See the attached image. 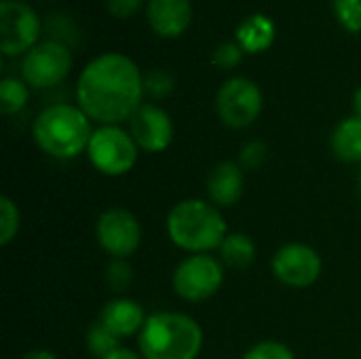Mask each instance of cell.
Listing matches in <instances>:
<instances>
[{"label": "cell", "instance_id": "6da1fadb", "mask_svg": "<svg viewBox=\"0 0 361 359\" xmlns=\"http://www.w3.org/2000/svg\"><path fill=\"white\" fill-rule=\"evenodd\" d=\"M144 74L123 53H102L76 80V106L99 125H121L144 104Z\"/></svg>", "mask_w": 361, "mask_h": 359}, {"label": "cell", "instance_id": "7a4b0ae2", "mask_svg": "<svg viewBox=\"0 0 361 359\" xmlns=\"http://www.w3.org/2000/svg\"><path fill=\"white\" fill-rule=\"evenodd\" d=\"M169 241L188 254H209L220 250L228 235L226 220L212 201L184 199L176 203L165 220Z\"/></svg>", "mask_w": 361, "mask_h": 359}, {"label": "cell", "instance_id": "3957f363", "mask_svg": "<svg viewBox=\"0 0 361 359\" xmlns=\"http://www.w3.org/2000/svg\"><path fill=\"white\" fill-rule=\"evenodd\" d=\"M203 341V328L195 317L159 311L146 320L137 334V351L144 359H197Z\"/></svg>", "mask_w": 361, "mask_h": 359}, {"label": "cell", "instance_id": "277c9868", "mask_svg": "<svg viewBox=\"0 0 361 359\" xmlns=\"http://www.w3.org/2000/svg\"><path fill=\"white\" fill-rule=\"evenodd\" d=\"M93 131L91 118L72 104H53L44 108L32 127L36 146L53 159H76L87 152Z\"/></svg>", "mask_w": 361, "mask_h": 359}, {"label": "cell", "instance_id": "5b68a950", "mask_svg": "<svg viewBox=\"0 0 361 359\" xmlns=\"http://www.w3.org/2000/svg\"><path fill=\"white\" fill-rule=\"evenodd\" d=\"M137 154L140 148L129 129H121L118 125H99L87 146L91 165L110 178L129 174L137 163Z\"/></svg>", "mask_w": 361, "mask_h": 359}, {"label": "cell", "instance_id": "8992f818", "mask_svg": "<svg viewBox=\"0 0 361 359\" xmlns=\"http://www.w3.org/2000/svg\"><path fill=\"white\" fill-rule=\"evenodd\" d=\"M224 284V264L212 254H190L173 269V292L186 303H203L220 292Z\"/></svg>", "mask_w": 361, "mask_h": 359}, {"label": "cell", "instance_id": "52a82bcc", "mask_svg": "<svg viewBox=\"0 0 361 359\" xmlns=\"http://www.w3.org/2000/svg\"><path fill=\"white\" fill-rule=\"evenodd\" d=\"M264 97L260 87L245 78L233 76L216 93V112L220 121L231 129H247L262 114Z\"/></svg>", "mask_w": 361, "mask_h": 359}, {"label": "cell", "instance_id": "ba28073f", "mask_svg": "<svg viewBox=\"0 0 361 359\" xmlns=\"http://www.w3.org/2000/svg\"><path fill=\"white\" fill-rule=\"evenodd\" d=\"M42 23L38 13L23 0L0 2V51L6 57L25 55L38 44Z\"/></svg>", "mask_w": 361, "mask_h": 359}, {"label": "cell", "instance_id": "9c48e42d", "mask_svg": "<svg viewBox=\"0 0 361 359\" xmlns=\"http://www.w3.org/2000/svg\"><path fill=\"white\" fill-rule=\"evenodd\" d=\"M72 70V51L59 40H42L23 55L21 78L27 87L49 89L59 85Z\"/></svg>", "mask_w": 361, "mask_h": 359}, {"label": "cell", "instance_id": "30bf717a", "mask_svg": "<svg viewBox=\"0 0 361 359\" xmlns=\"http://www.w3.org/2000/svg\"><path fill=\"white\" fill-rule=\"evenodd\" d=\"M95 239L112 258H129L142 245V224L125 207H108L95 222Z\"/></svg>", "mask_w": 361, "mask_h": 359}, {"label": "cell", "instance_id": "8fae6325", "mask_svg": "<svg viewBox=\"0 0 361 359\" xmlns=\"http://www.w3.org/2000/svg\"><path fill=\"white\" fill-rule=\"evenodd\" d=\"M271 271L277 281H281L288 288L294 290H305L311 288L324 271L322 256L315 248L307 243H286L281 245L273 260H271Z\"/></svg>", "mask_w": 361, "mask_h": 359}, {"label": "cell", "instance_id": "7c38bea8", "mask_svg": "<svg viewBox=\"0 0 361 359\" xmlns=\"http://www.w3.org/2000/svg\"><path fill=\"white\" fill-rule=\"evenodd\" d=\"M129 133L137 148L144 152H163L173 142V121L161 106L148 102L142 104L135 114L127 121Z\"/></svg>", "mask_w": 361, "mask_h": 359}, {"label": "cell", "instance_id": "4fadbf2b", "mask_svg": "<svg viewBox=\"0 0 361 359\" xmlns=\"http://www.w3.org/2000/svg\"><path fill=\"white\" fill-rule=\"evenodd\" d=\"M146 19L154 34L163 38H178L192 21V4L190 0H148Z\"/></svg>", "mask_w": 361, "mask_h": 359}, {"label": "cell", "instance_id": "5bb4252c", "mask_svg": "<svg viewBox=\"0 0 361 359\" xmlns=\"http://www.w3.org/2000/svg\"><path fill=\"white\" fill-rule=\"evenodd\" d=\"M245 178L243 169L235 161L218 163L207 176V195L216 207H233L243 197Z\"/></svg>", "mask_w": 361, "mask_h": 359}, {"label": "cell", "instance_id": "9a60e30c", "mask_svg": "<svg viewBox=\"0 0 361 359\" xmlns=\"http://www.w3.org/2000/svg\"><path fill=\"white\" fill-rule=\"evenodd\" d=\"M146 315L140 303L131 298H112L106 303V307L99 313V322L116 336V339H129L142 332L146 324Z\"/></svg>", "mask_w": 361, "mask_h": 359}, {"label": "cell", "instance_id": "2e32d148", "mask_svg": "<svg viewBox=\"0 0 361 359\" xmlns=\"http://www.w3.org/2000/svg\"><path fill=\"white\" fill-rule=\"evenodd\" d=\"M235 40L243 53H264L275 42V21L264 13H254L239 23Z\"/></svg>", "mask_w": 361, "mask_h": 359}, {"label": "cell", "instance_id": "e0dca14e", "mask_svg": "<svg viewBox=\"0 0 361 359\" xmlns=\"http://www.w3.org/2000/svg\"><path fill=\"white\" fill-rule=\"evenodd\" d=\"M330 146L336 159L345 163H361V118L347 116L341 121L330 138Z\"/></svg>", "mask_w": 361, "mask_h": 359}, {"label": "cell", "instance_id": "ac0fdd59", "mask_svg": "<svg viewBox=\"0 0 361 359\" xmlns=\"http://www.w3.org/2000/svg\"><path fill=\"white\" fill-rule=\"evenodd\" d=\"M220 260L231 269H247L256 260V243L247 233H228L220 245Z\"/></svg>", "mask_w": 361, "mask_h": 359}, {"label": "cell", "instance_id": "d6986e66", "mask_svg": "<svg viewBox=\"0 0 361 359\" xmlns=\"http://www.w3.org/2000/svg\"><path fill=\"white\" fill-rule=\"evenodd\" d=\"M30 99V91H27V83L6 76L0 83V110L2 114H17L25 108Z\"/></svg>", "mask_w": 361, "mask_h": 359}, {"label": "cell", "instance_id": "ffe728a7", "mask_svg": "<svg viewBox=\"0 0 361 359\" xmlns=\"http://www.w3.org/2000/svg\"><path fill=\"white\" fill-rule=\"evenodd\" d=\"M118 341L121 339H116L99 320L95 322V324H91L89 326V330H87V339H85V343H87V349H89V353L91 355H95V358L104 359L108 358L110 353H114L121 345H118Z\"/></svg>", "mask_w": 361, "mask_h": 359}, {"label": "cell", "instance_id": "44dd1931", "mask_svg": "<svg viewBox=\"0 0 361 359\" xmlns=\"http://www.w3.org/2000/svg\"><path fill=\"white\" fill-rule=\"evenodd\" d=\"M173 89H176V78L167 70L154 68L144 74V95L150 97L152 102L167 99L173 93Z\"/></svg>", "mask_w": 361, "mask_h": 359}, {"label": "cell", "instance_id": "7402d4cb", "mask_svg": "<svg viewBox=\"0 0 361 359\" xmlns=\"http://www.w3.org/2000/svg\"><path fill=\"white\" fill-rule=\"evenodd\" d=\"M21 216L19 207L13 199L0 197V245L6 248L19 233Z\"/></svg>", "mask_w": 361, "mask_h": 359}, {"label": "cell", "instance_id": "603a6c76", "mask_svg": "<svg viewBox=\"0 0 361 359\" xmlns=\"http://www.w3.org/2000/svg\"><path fill=\"white\" fill-rule=\"evenodd\" d=\"M332 8H334V15H336L338 23H341L347 32L360 34L361 0H332Z\"/></svg>", "mask_w": 361, "mask_h": 359}, {"label": "cell", "instance_id": "cb8c5ba5", "mask_svg": "<svg viewBox=\"0 0 361 359\" xmlns=\"http://www.w3.org/2000/svg\"><path fill=\"white\" fill-rule=\"evenodd\" d=\"M106 281L114 292H125L133 281V269L125 258H112L106 269Z\"/></svg>", "mask_w": 361, "mask_h": 359}, {"label": "cell", "instance_id": "d4e9b609", "mask_svg": "<svg viewBox=\"0 0 361 359\" xmlns=\"http://www.w3.org/2000/svg\"><path fill=\"white\" fill-rule=\"evenodd\" d=\"M243 359H296V355L279 341H260L245 351Z\"/></svg>", "mask_w": 361, "mask_h": 359}, {"label": "cell", "instance_id": "484cf974", "mask_svg": "<svg viewBox=\"0 0 361 359\" xmlns=\"http://www.w3.org/2000/svg\"><path fill=\"white\" fill-rule=\"evenodd\" d=\"M267 159H269V148L260 140L247 142L239 152V165H241V169H247V171L260 169L267 163Z\"/></svg>", "mask_w": 361, "mask_h": 359}, {"label": "cell", "instance_id": "4316f807", "mask_svg": "<svg viewBox=\"0 0 361 359\" xmlns=\"http://www.w3.org/2000/svg\"><path fill=\"white\" fill-rule=\"evenodd\" d=\"M212 61H214V66H218L222 70H233L243 61V49L237 44V40H226L214 49Z\"/></svg>", "mask_w": 361, "mask_h": 359}, {"label": "cell", "instance_id": "83f0119b", "mask_svg": "<svg viewBox=\"0 0 361 359\" xmlns=\"http://www.w3.org/2000/svg\"><path fill=\"white\" fill-rule=\"evenodd\" d=\"M144 2L148 0H106L108 13L116 19H129L133 17L137 11H142Z\"/></svg>", "mask_w": 361, "mask_h": 359}, {"label": "cell", "instance_id": "f1b7e54d", "mask_svg": "<svg viewBox=\"0 0 361 359\" xmlns=\"http://www.w3.org/2000/svg\"><path fill=\"white\" fill-rule=\"evenodd\" d=\"M104 359H144L140 355V351H131V349H125V347H118L114 353H110L108 358Z\"/></svg>", "mask_w": 361, "mask_h": 359}, {"label": "cell", "instance_id": "f546056e", "mask_svg": "<svg viewBox=\"0 0 361 359\" xmlns=\"http://www.w3.org/2000/svg\"><path fill=\"white\" fill-rule=\"evenodd\" d=\"M21 359H57V355L47 349H34V351H27Z\"/></svg>", "mask_w": 361, "mask_h": 359}, {"label": "cell", "instance_id": "4dcf8cb0", "mask_svg": "<svg viewBox=\"0 0 361 359\" xmlns=\"http://www.w3.org/2000/svg\"><path fill=\"white\" fill-rule=\"evenodd\" d=\"M353 114L361 118V87L353 93Z\"/></svg>", "mask_w": 361, "mask_h": 359}, {"label": "cell", "instance_id": "1f68e13d", "mask_svg": "<svg viewBox=\"0 0 361 359\" xmlns=\"http://www.w3.org/2000/svg\"><path fill=\"white\" fill-rule=\"evenodd\" d=\"M360 190H361V174H360Z\"/></svg>", "mask_w": 361, "mask_h": 359}]
</instances>
